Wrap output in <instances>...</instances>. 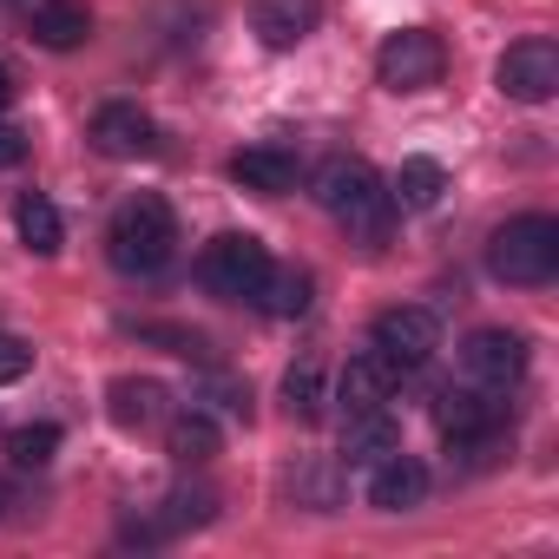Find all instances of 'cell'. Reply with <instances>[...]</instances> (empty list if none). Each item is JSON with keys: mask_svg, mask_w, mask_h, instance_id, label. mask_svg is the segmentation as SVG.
Wrapping results in <instances>:
<instances>
[{"mask_svg": "<svg viewBox=\"0 0 559 559\" xmlns=\"http://www.w3.org/2000/svg\"><path fill=\"white\" fill-rule=\"evenodd\" d=\"M171 243H178V217L165 198L139 191L112 211V230H106V257L126 270V276H158L171 263Z\"/></svg>", "mask_w": 559, "mask_h": 559, "instance_id": "6da1fadb", "label": "cell"}, {"mask_svg": "<svg viewBox=\"0 0 559 559\" xmlns=\"http://www.w3.org/2000/svg\"><path fill=\"white\" fill-rule=\"evenodd\" d=\"M317 204L336 217V224H349L356 237H369V243H382V230H389V191H382V178L362 165V158H330L323 171H317Z\"/></svg>", "mask_w": 559, "mask_h": 559, "instance_id": "7a4b0ae2", "label": "cell"}, {"mask_svg": "<svg viewBox=\"0 0 559 559\" xmlns=\"http://www.w3.org/2000/svg\"><path fill=\"white\" fill-rule=\"evenodd\" d=\"M487 270L500 276V284H520V290L552 284V270H559V224L539 217V211L507 217L493 230V243H487Z\"/></svg>", "mask_w": 559, "mask_h": 559, "instance_id": "3957f363", "label": "cell"}, {"mask_svg": "<svg viewBox=\"0 0 559 559\" xmlns=\"http://www.w3.org/2000/svg\"><path fill=\"white\" fill-rule=\"evenodd\" d=\"M198 276H204V290H211V297H224V304H257L263 276H270V250H263L250 230H224V237H211V243H204Z\"/></svg>", "mask_w": 559, "mask_h": 559, "instance_id": "277c9868", "label": "cell"}, {"mask_svg": "<svg viewBox=\"0 0 559 559\" xmlns=\"http://www.w3.org/2000/svg\"><path fill=\"white\" fill-rule=\"evenodd\" d=\"M441 73H448V47L428 27H402L376 53V80L389 93H428V86H441Z\"/></svg>", "mask_w": 559, "mask_h": 559, "instance_id": "5b68a950", "label": "cell"}, {"mask_svg": "<svg viewBox=\"0 0 559 559\" xmlns=\"http://www.w3.org/2000/svg\"><path fill=\"white\" fill-rule=\"evenodd\" d=\"M435 421H441V435H448L454 448H480V441H493L500 421H507V389H487V382L448 389L441 408H435Z\"/></svg>", "mask_w": 559, "mask_h": 559, "instance_id": "8992f818", "label": "cell"}, {"mask_svg": "<svg viewBox=\"0 0 559 559\" xmlns=\"http://www.w3.org/2000/svg\"><path fill=\"white\" fill-rule=\"evenodd\" d=\"M493 86L520 106H546L559 93V47L552 40H513L493 67Z\"/></svg>", "mask_w": 559, "mask_h": 559, "instance_id": "52a82bcc", "label": "cell"}, {"mask_svg": "<svg viewBox=\"0 0 559 559\" xmlns=\"http://www.w3.org/2000/svg\"><path fill=\"white\" fill-rule=\"evenodd\" d=\"M435 349H441V323H435V310L402 304V310H382V317H376V356H382L389 369H421Z\"/></svg>", "mask_w": 559, "mask_h": 559, "instance_id": "ba28073f", "label": "cell"}, {"mask_svg": "<svg viewBox=\"0 0 559 559\" xmlns=\"http://www.w3.org/2000/svg\"><path fill=\"white\" fill-rule=\"evenodd\" d=\"M461 369H467V382L513 389L526 376V336H513V330H474L467 349H461Z\"/></svg>", "mask_w": 559, "mask_h": 559, "instance_id": "9c48e42d", "label": "cell"}, {"mask_svg": "<svg viewBox=\"0 0 559 559\" xmlns=\"http://www.w3.org/2000/svg\"><path fill=\"white\" fill-rule=\"evenodd\" d=\"M317 21H323V0H257V8H250V34H257L270 53L304 47V40L317 34Z\"/></svg>", "mask_w": 559, "mask_h": 559, "instance_id": "30bf717a", "label": "cell"}, {"mask_svg": "<svg viewBox=\"0 0 559 559\" xmlns=\"http://www.w3.org/2000/svg\"><path fill=\"white\" fill-rule=\"evenodd\" d=\"M428 500V467L415 461V454H382V461H369V507H382V513H408V507H421Z\"/></svg>", "mask_w": 559, "mask_h": 559, "instance_id": "8fae6325", "label": "cell"}, {"mask_svg": "<svg viewBox=\"0 0 559 559\" xmlns=\"http://www.w3.org/2000/svg\"><path fill=\"white\" fill-rule=\"evenodd\" d=\"M93 145L106 152V158H145V152H158V126H152V112H139V106H99L93 112Z\"/></svg>", "mask_w": 559, "mask_h": 559, "instance_id": "7c38bea8", "label": "cell"}, {"mask_svg": "<svg viewBox=\"0 0 559 559\" xmlns=\"http://www.w3.org/2000/svg\"><path fill=\"white\" fill-rule=\"evenodd\" d=\"M230 185H243L257 198H284L297 185V152H284V145H243L230 158Z\"/></svg>", "mask_w": 559, "mask_h": 559, "instance_id": "4fadbf2b", "label": "cell"}, {"mask_svg": "<svg viewBox=\"0 0 559 559\" xmlns=\"http://www.w3.org/2000/svg\"><path fill=\"white\" fill-rule=\"evenodd\" d=\"M165 382H152V376H119L112 389H106V408H112V421L119 428H158L165 421Z\"/></svg>", "mask_w": 559, "mask_h": 559, "instance_id": "5bb4252c", "label": "cell"}, {"mask_svg": "<svg viewBox=\"0 0 559 559\" xmlns=\"http://www.w3.org/2000/svg\"><path fill=\"white\" fill-rule=\"evenodd\" d=\"M27 34H34L40 47H53V53H73V47L93 34V8H86V0H40Z\"/></svg>", "mask_w": 559, "mask_h": 559, "instance_id": "9a60e30c", "label": "cell"}, {"mask_svg": "<svg viewBox=\"0 0 559 559\" xmlns=\"http://www.w3.org/2000/svg\"><path fill=\"white\" fill-rule=\"evenodd\" d=\"M336 395H343V408H349V415H362V408H389V395H395V369L369 349V356H356V362L343 369Z\"/></svg>", "mask_w": 559, "mask_h": 559, "instance_id": "2e32d148", "label": "cell"}, {"mask_svg": "<svg viewBox=\"0 0 559 559\" xmlns=\"http://www.w3.org/2000/svg\"><path fill=\"white\" fill-rule=\"evenodd\" d=\"M217 448H224V435H217V421H211L204 408H185V415L165 421V454H171V461L204 467V461H217Z\"/></svg>", "mask_w": 559, "mask_h": 559, "instance_id": "e0dca14e", "label": "cell"}, {"mask_svg": "<svg viewBox=\"0 0 559 559\" xmlns=\"http://www.w3.org/2000/svg\"><path fill=\"white\" fill-rule=\"evenodd\" d=\"M14 230H21V243H27L34 257H53V250L67 243V224H60V211H53V198H40V191H27V198H14Z\"/></svg>", "mask_w": 559, "mask_h": 559, "instance_id": "ac0fdd59", "label": "cell"}, {"mask_svg": "<svg viewBox=\"0 0 559 559\" xmlns=\"http://www.w3.org/2000/svg\"><path fill=\"white\" fill-rule=\"evenodd\" d=\"M395 448H402V428H395L389 408L349 415V428H343V454H349V461H382V454H395Z\"/></svg>", "mask_w": 559, "mask_h": 559, "instance_id": "d6986e66", "label": "cell"}, {"mask_svg": "<svg viewBox=\"0 0 559 559\" xmlns=\"http://www.w3.org/2000/svg\"><path fill=\"white\" fill-rule=\"evenodd\" d=\"M441 191H448V171H441L435 158H402V171H395V185H389V204H402V211H435Z\"/></svg>", "mask_w": 559, "mask_h": 559, "instance_id": "ffe728a7", "label": "cell"}, {"mask_svg": "<svg viewBox=\"0 0 559 559\" xmlns=\"http://www.w3.org/2000/svg\"><path fill=\"white\" fill-rule=\"evenodd\" d=\"M310 290H317V284H310V270H297V263H290V270H276V263H270L257 304H263V317H304V310H310Z\"/></svg>", "mask_w": 559, "mask_h": 559, "instance_id": "44dd1931", "label": "cell"}, {"mask_svg": "<svg viewBox=\"0 0 559 559\" xmlns=\"http://www.w3.org/2000/svg\"><path fill=\"white\" fill-rule=\"evenodd\" d=\"M284 402H290L297 421H317V415H323V362H317V356L290 362V376H284Z\"/></svg>", "mask_w": 559, "mask_h": 559, "instance_id": "7402d4cb", "label": "cell"}, {"mask_svg": "<svg viewBox=\"0 0 559 559\" xmlns=\"http://www.w3.org/2000/svg\"><path fill=\"white\" fill-rule=\"evenodd\" d=\"M53 448H60V428H53V421H34V428H14V435H8V461H14V467H47Z\"/></svg>", "mask_w": 559, "mask_h": 559, "instance_id": "603a6c76", "label": "cell"}, {"mask_svg": "<svg viewBox=\"0 0 559 559\" xmlns=\"http://www.w3.org/2000/svg\"><path fill=\"white\" fill-rule=\"evenodd\" d=\"M211 507H217L211 493H171V500H165V526H204Z\"/></svg>", "mask_w": 559, "mask_h": 559, "instance_id": "cb8c5ba5", "label": "cell"}, {"mask_svg": "<svg viewBox=\"0 0 559 559\" xmlns=\"http://www.w3.org/2000/svg\"><path fill=\"white\" fill-rule=\"evenodd\" d=\"M34 369V349L21 343V336H0V389H8V382H21Z\"/></svg>", "mask_w": 559, "mask_h": 559, "instance_id": "d4e9b609", "label": "cell"}, {"mask_svg": "<svg viewBox=\"0 0 559 559\" xmlns=\"http://www.w3.org/2000/svg\"><path fill=\"white\" fill-rule=\"evenodd\" d=\"M21 158H27V132H21L14 119H0V171L21 165Z\"/></svg>", "mask_w": 559, "mask_h": 559, "instance_id": "484cf974", "label": "cell"}, {"mask_svg": "<svg viewBox=\"0 0 559 559\" xmlns=\"http://www.w3.org/2000/svg\"><path fill=\"white\" fill-rule=\"evenodd\" d=\"M8 99H14V73L0 67V112H8Z\"/></svg>", "mask_w": 559, "mask_h": 559, "instance_id": "4316f807", "label": "cell"}]
</instances>
